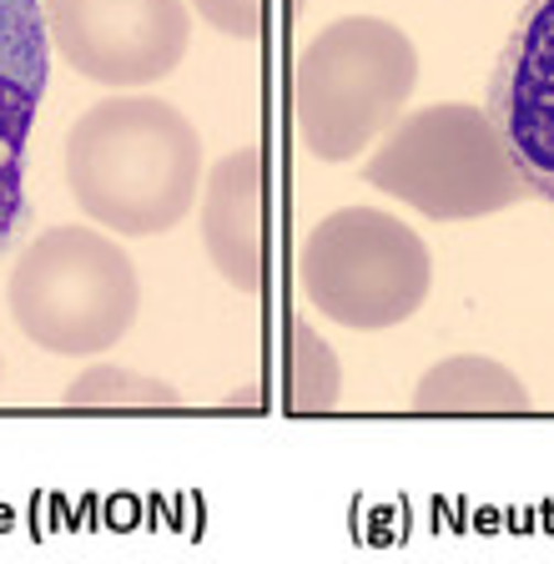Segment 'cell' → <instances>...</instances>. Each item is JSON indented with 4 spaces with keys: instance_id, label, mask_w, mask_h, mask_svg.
<instances>
[{
    "instance_id": "cell-2",
    "label": "cell",
    "mask_w": 554,
    "mask_h": 564,
    "mask_svg": "<svg viewBox=\"0 0 554 564\" xmlns=\"http://www.w3.org/2000/svg\"><path fill=\"white\" fill-rule=\"evenodd\" d=\"M419 86V46L383 15L323 25L293 61V127L318 162H354L399 121Z\"/></svg>"
},
{
    "instance_id": "cell-3",
    "label": "cell",
    "mask_w": 554,
    "mask_h": 564,
    "mask_svg": "<svg viewBox=\"0 0 554 564\" xmlns=\"http://www.w3.org/2000/svg\"><path fill=\"white\" fill-rule=\"evenodd\" d=\"M363 182L434 223L495 217L530 192L504 131L469 101H438L399 117L368 156Z\"/></svg>"
},
{
    "instance_id": "cell-1",
    "label": "cell",
    "mask_w": 554,
    "mask_h": 564,
    "mask_svg": "<svg viewBox=\"0 0 554 564\" xmlns=\"http://www.w3.org/2000/svg\"><path fill=\"white\" fill-rule=\"evenodd\" d=\"M66 187L117 237H156L197 207L202 137L162 96H107L66 131Z\"/></svg>"
},
{
    "instance_id": "cell-5",
    "label": "cell",
    "mask_w": 554,
    "mask_h": 564,
    "mask_svg": "<svg viewBox=\"0 0 554 564\" xmlns=\"http://www.w3.org/2000/svg\"><path fill=\"white\" fill-rule=\"evenodd\" d=\"M297 288L338 328L383 333L413 317L428 297L434 262L424 237L393 212L338 207L297 247Z\"/></svg>"
},
{
    "instance_id": "cell-4",
    "label": "cell",
    "mask_w": 554,
    "mask_h": 564,
    "mask_svg": "<svg viewBox=\"0 0 554 564\" xmlns=\"http://www.w3.org/2000/svg\"><path fill=\"white\" fill-rule=\"evenodd\" d=\"M142 282L127 247L96 227H46L11 268V317L25 338L61 358H96L137 323Z\"/></svg>"
},
{
    "instance_id": "cell-9",
    "label": "cell",
    "mask_w": 554,
    "mask_h": 564,
    "mask_svg": "<svg viewBox=\"0 0 554 564\" xmlns=\"http://www.w3.org/2000/svg\"><path fill=\"white\" fill-rule=\"evenodd\" d=\"M51 86V35L41 0H0V147L25 152Z\"/></svg>"
},
{
    "instance_id": "cell-11",
    "label": "cell",
    "mask_w": 554,
    "mask_h": 564,
    "mask_svg": "<svg viewBox=\"0 0 554 564\" xmlns=\"http://www.w3.org/2000/svg\"><path fill=\"white\" fill-rule=\"evenodd\" d=\"M338 352L313 333L307 317L287 323V403L293 413H328L338 403Z\"/></svg>"
},
{
    "instance_id": "cell-6",
    "label": "cell",
    "mask_w": 554,
    "mask_h": 564,
    "mask_svg": "<svg viewBox=\"0 0 554 564\" xmlns=\"http://www.w3.org/2000/svg\"><path fill=\"white\" fill-rule=\"evenodd\" d=\"M46 35L96 86H156L192 46L187 0H41Z\"/></svg>"
},
{
    "instance_id": "cell-14",
    "label": "cell",
    "mask_w": 554,
    "mask_h": 564,
    "mask_svg": "<svg viewBox=\"0 0 554 564\" xmlns=\"http://www.w3.org/2000/svg\"><path fill=\"white\" fill-rule=\"evenodd\" d=\"M187 6L232 41H258L268 25V0H187Z\"/></svg>"
},
{
    "instance_id": "cell-10",
    "label": "cell",
    "mask_w": 554,
    "mask_h": 564,
    "mask_svg": "<svg viewBox=\"0 0 554 564\" xmlns=\"http://www.w3.org/2000/svg\"><path fill=\"white\" fill-rule=\"evenodd\" d=\"M419 413H530V388L484 352H454L413 388Z\"/></svg>"
},
{
    "instance_id": "cell-7",
    "label": "cell",
    "mask_w": 554,
    "mask_h": 564,
    "mask_svg": "<svg viewBox=\"0 0 554 564\" xmlns=\"http://www.w3.org/2000/svg\"><path fill=\"white\" fill-rule=\"evenodd\" d=\"M495 127L504 131L530 197L554 207V0H530L489 76Z\"/></svg>"
},
{
    "instance_id": "cell-12",
    "label": "cell",
    "mask_w": 554,
    "mask_h": 564,
    "mask_svg": "<svg viewBox=\"0 0 554 564\" xmlns=\"http://www.w3.org/2000/svg\"><path fill=\"white\" fill-rule=\"evenodd\" d=\"M72 409H182V393L142 368L96 364L66 388Z\"/></svg>"
},
{
    "instance_id": "cell-8",
    "label": "cell",
    "mask_w": 554,
    "mask_h": 564,
    "mask_svg": "<svg viewBox=\"0 0 554 564\" xmlns=\"http://www.w3.org/2000/svg\"><path fill=\"white\" fill-rule=\"evenodd\" d=\"M202 247L232 288L252 293L268 278V162L258 147L227 152L202 176Z\"/></svg>"
},
{
    "instance_id": "cell-13",
    "label": "cell",
    "mask_w": 554,
    "mask_h": 564,
    "mask_svg": "<svg viewBox=\"0 0 554 564\" xmlns=\"http://www.w3.org/2000/svg\"><path fill=\"white\" fill-rule=\"evenodd\" d=\"M31 227V197H25V152H6L0 147V258Z\"/></svg>"
}]
</instances>
